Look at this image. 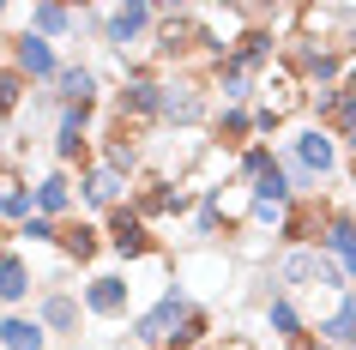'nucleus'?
<instances>
[{
  "mask_svg": "<svg viewBox=\"0 0 356 350\" xmlns=\"http://www.w3.org/2000/svg\"><path fill=\"white\" fill-rule=\"evenodd\" d=\"M6 19H13V6H6V0H0V24H6Z\"/></svg>",
  "mask_w": 356,
  "mask_h": 350,
  "instance_id": "26",
  "label": "nucleus"
},
{
  "mask_svg": "<svg viewBox=\"0 0 356 350\" xmlns=\"http://www.w3.org/2000/svg\"><path fill=\"white\" fill-rule=\"evenodd\" d=\"M338 205H344L338 193H302V200H290V212L278 223V248H320Z\"/></svg>",
  "mask_w": 356,
  "mask_h": 350,
  "instance_id": "5",
  "label": "nucleus"
},
{
  "mask_svg": "<svg viewBox=\"0 0 356 350\" xmlns=\"http://www.w3.org/2000/svg\"><path fill=\"white\" fill-rule=\"evenodd\" d=\"M79 296H85V314L103 320V326L139 314V284H133V272H91L79 284Z\"/></svg>",
  "mask_w": 356,
  "mask_h": 350,
  "instance_id": "4",
  "label": "nucleus"
},
{
  "mask_svg": "<svg viewBox=\"0 0 356 350\" xmlns=\"http://www.w3.org/2000/svg\"><path fill=\"white\" fill-rule=\"evenodd\" d=\"M0 350H49V332H42L37 314H6L0 320Z\"/></svg>",
  "mask_w": 356,
  "mask_h": 350,
  "instance_id": "20",
  "label": "nucleus"
},
{
  "mask_svg": "<svg viewBox=\"0 0 356 350\" xmlns=\"http://www.w3.org/2000/svg\"><path fill=\"white\" fill-rule=\"evenodd\" d=\"M31 91H37V85H31V79L13 67V61L0 55V121H19L24 103H31Z\"/></svg>",
  "mask_w": 356,
  "mask_h": 350,
  "instance_id": "21",
  "label": "nucleus"
},
{
  "mask_svg": "<svg viewBox=\"0 0 356 350\" xmlns=\"http://www.w3.org/2000/svg\"><path fill=\"white\" fill-rule=\"evenodd\" d=\"M296 350H326V344H320V338H308V344H296Z\"/></svg>",
  "mask_w": 356,
  "mask_h": 350,
  "instance_id": "25",
  "label": "nucleus"
},
{
  "mask_svg": "<svg viewBox=\"0 0 356 350\" xmlns=\"http://www.w3.org/2000/svg\"><path fill=\"white\" fill-rule=\"evenodd\" d=\"M24 31H37V37H49L60 49V42L73 37L79 24H85V13H73V6H55V0H42V6H31V13H19Z\"/></svg>",
  "mask_w": 356,
  "mask_h": 350,
  "instance_id": "17",
  "label": "nucleus"
},
{
  "mask_svg": "<svg viewBox=\"0 0 356 350\" xmlns=\"http://www.w3.org/2000/svg\"><path fill=\"white\" fill-rule=\"evenodd\" d=\"M278 164L284 175H290V187L302 193H326V182L332 175H344V145H338V133H326L314 121V127H290V139L278 145Z\"/></svg>",
  "mask_w": 356,
  "mask_h": 350,
  "instance_id": "1",
  "label": "nucleus"
},
{
  "mask_svg": "<svg viewBox=\"0 0 356 350\" xmlns=\"http://www.w3.org/2000/svg\"><path fill=\"white\" fill-rule=\"evenodd\" d=\"M55 236H60V223H55V218H42V212L19 223V248H24V254H31V248H55Z\"/></svg>",
  "mask_w": 356,
  "mask_h": 350,
  "instance_id": "23",
  "label": "nucleus"
},
{
  "mask_svg": "<svg viewBox=\"0 0 356 350\" xmlns=\"http://www.w3.org/2000/svg\"><path fill=\"white\" fill-rule=\"evenodd\" d=\"M320 248H326V254L350 272V284H356V205H350V200L332 212V223H326V241H320Z\"/></svg>",
  "mask_w": 356,
  "mask_h": 350,
  "instance_id": "18",
  "label": "nucleus"
},
{
  "mask_svg": "<svg viewBox=\"0 0 356 350\" xmlns=\"http://www.w3.org/2000/svg\"><path fill=\"white\" fill-rule=\"evenodd\" d=\"M37 290H42V278H37V266H31V254H24L19 241H0V308L19 314Z\"/></svg>",
  "mask_w": 356,
  "mask_h": 350,
  "instance_id": "11",
  "label": "nucleus"
},
{
  "mask_svg": "<svg viewBox=\"0 0 356 350\" xmlns=\"http://www.w3.org/2000/svg\"><path fill=\"white\" fill-rule=\"evenodd\" d=\"M266 332H272V338H278V344H308V338H314V320H308V314H302V302L296 296H284V290H272L266 296Z\"/></svg>",
  "mask_w": 356,
  "mask_h": 350,
  "instance_id": "12",
  "label": "nucleus"
},
{
  "mask_svg": "<svg viewBox=\"0 0 356 350\" xmlns=\"http://www.w3.org/2000/svg\"><path fill=\"white\" fill-rule=\"evenodd\" d=\"M37 212H42V218H55V223L79 218V182H73V169H42V175H37Z\"/></svg>",
  "mask_w": 356,
  "mask_h": 350,
  "instance_id": "13",
  "label": "nucleus"
},
{
  "mask_svg": "<svg viewBox=\"0 0 356 350\" xmlns=\"http://www.w3.org/2000/svg\"><path fill=\"white\" fill-rule=\"evenodd\" d=\"M188 308H193V296L181 290V278H175V284H163V290H157V302H145V308L127 320V344H139V350H163V344H169V332L181 326V314H188Z\"/></svg>",
  "mask_w": 356,
  "mask_h": 350,
  "instance_id": "3",
  "label": "nucleus"
},
{
  "mask_svg": "<svg viewBox=\"0 0 356 350\" xmlns=\"http://www.w3.org/2000/svg\"><path fill=\"white\" fill-rule=\"evenodd\" d=\"M103 248H109V241H103V223L97 218H67L60 236H55V254L67 260V266H91Z\"/></svg>",
  "mask_w": 356,
  "mask_h": 350,
  "instance_id": "14",
  "label": "nucleus"
},
{
  "mask_svg": "<svg viewBox=\"0 0 356 350\" xmlns=\"http://www.w3.org/2000/svg\"><path fill=\"white\" fill-rule=\"evenodd\" d=\"M350 55H356V42H350Z\"/></svg>",
  "mask_w": 356,
  "mask_h": 350,
  "instance_id": "28",
  "label": "nucleus"
},
{
  "mask_svg": "<svg viewBox=\"0 0 356 350\" xmlns=\"http://www.w3.org/2000/svg\"><path fill=\"white\" fill-rule=\"evenodd\" d=\"M103 241H109V254L121 260V266H145V260L163 254L157 230H151L133 205H121V212H109V218H103Z\"/></svg>",
  "mask_w": 356,
  "mask_h": 350,
  "instance_id": "7",
  "label": "nucleus"
},
{
  "mask_svg": "<svg viewBox=\"0 0 356 350\" xmlns=\"http://www.w3.org/2000/svg\"><path fill=\"white\" fill-rule=\"evenodd\" d=\"M73 182H79V205L97 212V218H109V212H121V205L133 200V182H127V175H115L109 164H85Z\"/></svg>",
  "mask_w": 356,
  "mask_h": 350,
  "instance_id": "10",
  "label": "nucleus"
},
{
  "mask_svg": "<svg viewBox=\"0 0 356 350\" xmlns=\"http://www.w3.org/2000/svg\"><path fill=\"white\" fill-rule=\"evenodd\" d=\"M211 338H218V320H211L206 302H193V308L181 314V326L169 332V344H163V350H206Z\"/></svg>",
  "mask_w": 356,
  "mask_h": 350,
  "instance_id": "19",
  "label": "nucleus"
},
{
  "mask_svg": "<svg viewBox=\"0 0 356 350\" xmlns=\"http://www.w3.org/2000/svg\"><path fill=\"white\" fill-rule=\"evenodd\" d=\"M272 169H278V145H272V139H254V145L236 157V175H242L248 187L260 182V175H272Z\"/></svg>",
  "mask_w": 356,
  "mask_h": 350,
  "instance_id": "22",
  "label": "nucleus"
},
{
  "mask_svg": "<svg viewBox=\"0 0 356 350\" xmlns=\"http://www.w3.org/2000/svg\"><path fill=\"white\" fill-rule=\"evenodd\" d=\"M272 284L284 296H350V272L338 266L326 248H278L272 260Z\"/></svg>",
  "mask_w": 356,
  "mask_h": 350,
  "instance_id": "2",
  "label": "nucleus"
},
{
  "mask_svg": "<svg viewBox=\"0 0 356 350\" xmlns=\"http://www.w3.org/2000/svg\"><path fill=\"white\" fill-rule=\"evenodd\" d=\"M314 338H320L326 350H356V290L338 296L332 308L314 320Z\"/></svg>",
  "mask_w": 356,
  "mask_h": 350,
  "instance_id": "16",
  "label": "nucleus"
},
{
  "mask_svg": "<svg viewBox=\"0 0 356 350\" xmlns=\"http://www.w3.org/2000/svg\"><path fill=\"white\" fill-rule=\"evenodd\" d=\"M127 205L151 223V230H157V223H169V218H193V212H200V193H193V187H181V182H157V175H139V182H133V200H127Z\"/></svg>",
  "mask_w": 356,
  "mask_h": 350,
  "instance_id": "6",
  "label": "nucleus"
},
{
  "mask_svg": "<svg viewBox=\"0 0 356 350\" xmlns=\"http://www.w3.org/2000/svg\"><path fill=\"white\" fill-rule=\"evenodd\" d=\"M0 55L13 61V67H19L24 79H31V85H55V79H60V67H67L55 42H49V37H37V31H24V24H19V37H6V42H0Z\"/></svg>",
  "mask_w": 356,
  "mask_h": 350,
  "instance_id": "9",
  "label": "nucleus"
},
{
  "mask_svg": "<svg viewBox=\"0 0 356 350\" xmlns=\"http://www.w3.org/2000/svg\"><path fill=\"white\" fill-rule=\"evenodd\" d=\"M127 350H139V344H127Z\"/></svg>",
  "mask_w": 356,
  "mask_h": 350,
  "instance_id": "29",
  "label": "nucleus"
},
{
  "mask_svg": "<svg viewBox=\"0 0 356 350\" xmlns=\"http://www.w3.org/2000/svg\"><path fill=\"white\" fill-rule=\"evenodd\" d=\"M211 145H224L229 157H242L254 139H260V127H254V109H211Z\"/></svg>",
  "mask_w": 356,
  "mask_h": 350,
  "instance_id": "15",
  "label": "nucleus"
},
{
  "mask_svg": "<svg viewBox=\"0 0 356 350\" xmlns=\"http://www.w3.org/2000/svg\"><path fill=\"white\" fill-rule=\"evenodd\" d=\"M0 241H19V236H13V230H0Z\"/></svg>",
  "mask_w": 356,
  "mask_h": 350,
  "instance_id": "27",
  "label": "nucleus"
},
{
  "mask_svg": "<svg viewBox=\"0 0 356 350\" xmlns=\"http://www.w3.org/2000/svg\"><path fill=\"white\" fill-rule=\"evenodd\" d=\"M31 314L42 320V332H49V338H79V326L91 320V314H85L79 284H42L37 302H31Z\"/></svg>",
  "mask_w": 356,
  "mask_h": 350,
  "instance_id": "8",
  "label": "nucleus"
},
{
  "mask_svg": "<svg viewBox=\"0 0 356 350\" xmlns=\"http://www.w3.org/2000/svg\"><path fill=\"white\" fill-rule=\"evenodd\" d=\"M206 350H254V338H242V332H218Z\"/></svg>",
  "mask_w": 356,
  "mask_h": 350,
  "instance_id": "24",
  "label": "nucleus"
}]
</instances>
